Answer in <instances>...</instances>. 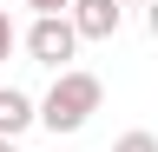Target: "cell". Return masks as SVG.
Segmentation results:
<instances>
[{
  "instance_id": "1",
  "label": "cell",
  "mask_w": 158,
  "mask_h": 152,
  "mask_svg": "<svg viewBox=\"0 0 158 152\" xmlns=\"http://www.w3.org/2000/svg\"><path fill=\"white\" fill-rule=\"evenodd\" d=\"M106 106V80L86 66H66V73H53V86H46V99H40V126L53 132H86L92 126V112Z\"/></svg>"
},
{
  "instance_id": "2",
  "label": "cell",
  "mask_w": 158,
  "mask_h": 152,
  "mask_svg": "<svg viewBox=\"0 0 158 152\" xmlns=\"http://www.w3.org/2000/svg\"><path fill=\"white\" fill-rule=\"evenodd\" d=\"M73 53H79V27L66 20V13H53V20H33V27H27V60H33V66L66 73Z\"/></svg>"
},
{
  "instance_id": "3",
  "label": "cell",
  "mask_w": 158,
  "mask_h": 152,
  "mask_svg": "<svg viewBox=\"0 0 158 152\" xmlns=\"http://www.w3.org/2000/svg\"><path fill=\"white\" fill-rule=\"evenodd\" d=\"M66 20L79 27V40H118V27H125V0H79Z\"/></svg>"
},
{
  "instance_id": "4",
  "label": "cell",
  "mask_w": 158,
  "mask_h": 152,
  "mask_svg": "<svg viewBox=\"0 0 158 152\" xmlns=\"http://www.w3.org/2000/svg\"><path fill=\"white\" fill-rule=\"evenodd\" d=\"M27 126H40V99H27L20 86H0V139H20Z\"/></svg>"
},
{
  "instance_id": "5",
  "label": "cell",
  "mask_w": 158,
  "mask_h": 152,
  "mask_svg": "<svg viewBox=\"0 0 158 152\" xmlns=\"http://www.w3.org/2000/svg\"><path fill=\"white\" fill-rule=\"evenodd\" d=\"M13 46H27V33H20V27H13V13H7V7H0V60H7V53H13Z\"/></svg>"
},
{
  "instance_id": "6",
  "label": "cell",
  "mask_w": 158,
  "mask_h": 152,
  "mask_svg": "<svg viewBox=\"0 0 158 152\" xmlns=\"http://www.w3.org/2000/svg\"><path fill=\"white\" fill-rule=\"evenodd\" d=\"M112 152H158V132H125V139H112Z\"/></svg>"
},
{
  "instance_id": "7",
  "label": "cell",
  "mask_w": 158,
  "mask_h": 152,
  "mask_svg": "<svg viewBox=\"0 0 158 152\" xmlns=\"http://www.w3.org/2000/svg\"><path fill=\"white\" fill-rule=\"evenodd\" d=\"M27 7H33V20H53V13H73L79 0H27Z\"/></svg>"
},
{
  "instance_id": "8",
  "label": "cell",
  "mask_w": 158,
  "mask_h": 152,
  "mask_svg": "<svg viewBox=\"0 0 158 152\" xmlns=\"http://www.w3.org/2000/svg\"><path fill=\"white\" fill-rule=\"evenodd\" d=\"M145 27H152V40H158V0H152V7H145Z\"/></svg>"
},
{
  "instance_id": "9",
  "label": "cell",
  "mask_w": 158,
  "mask_h": 152,
  "mask_svg": "<svg viewBox=\"0 0 158 152\" xmlns=\"http://www.w3.org/2000/svg\"><path fill=\"white\" fill-rule=\"evenodd\" d=\"M0 152H20V139H0Z\"/></svg>"
},
{
  "instance_id": "10",
  "label": "cell",
  "mask_w": 158,
  "mask_h": 152,
  "mask_svg": "<svg viewBox=\"0 0 158 152\" xmlns=\"http://www.w3.org/2000/svg\"><path fill=\"white\" fill-rule=\"evenodd\" d=\"M125 7H152V0H125Z\"/></svg>"
}]
</instances>
